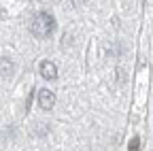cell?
Wrapping results in <instances>:
<instances>
[{
  "label": "cell",
  "instance_id": "cell-1",
  "mask_svg": "<svg viewBox=\"0 0 153 151\" xmlns=\"http://www.w3.org/2000/svg\"><path fill=\"white\" fill-rule=\"evenodd\" d=\"M55 30V22L49 13H38L32 22V34L36 39H47V36Z\"/></svg>",
  "mask_w": 153,
  "mask_h": 151
},
{
  "label": "cell",
  "instance_id": "cell-5",
  "mask_svg": "<svg viewBox=\"0 0 153 151\" xmlns=\"http://www.w3.org/2000/svg\"><path fill=\"white\" fill-rule=\"evenodd\" d=\"M130 151H140V138L138 136H134L132 141H130V147H128Z\"/></svg>",
  "mask_w": 153,
  "mask_h": 151
},
{
  "label": "cell",
  "instance_id": "cell-3",
  "mask_svg": "<svg viewBox=\"0 0 153 151\" xmlns=\"http://www.w3.org/2000/svg\"><path fill=\"white\" fill-rule=\"evenodd\" d=\"M38 70H41V74H43L45 79H49V81L57 79V66H55L53 62H49V60L41 62V66H38Z\"/></svg>",
  "mask_w": 153,
  "mask_h": 151
},
{
  "label": "cell",
  "instance_id": "cell-4",
  "mask_svg": "<svg viewBox=\"0 0 153 151\" xmlns=\"http://www.w3.org/2000/svg\"><path fill=\"white\" fill-rule=\"evenodd\" d=\"M13 70H15V66L9 58H0V74H2V77H11Z\"/></svg>",
  "mask_w": 153,
  "mask_h": 151
},
{
  "label": "cell",
  "instance_id": "cell-2",
  "mask_svg": "<svg viewBox=\"0 0 153 151\" xmlns=\"http://www.w3.org/2000/svg\"><path fill=\"white\" fill-rule=\"evenodd\" d=\"M38 106L45 111H51L55 106V94L49 89H38Z\"/></svg>",
  "mask_w": 153,
  "mask_h": 151
}]
</instances>
